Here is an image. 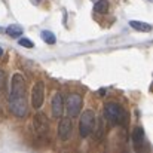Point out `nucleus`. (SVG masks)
<instances>
[{
  "label": "nucleus",
  "instance_id": "obj_7",
  "mask_svg": "<svg viewBox=\"0 0 153 153\" xmlns=\"http://www.w3.org/2000/svg\"><path fill=\"white\" fill-rule=\"evenodd\" d=\"M33 125H34L36 131L40 132V134H46V132L49 131V122H48V119H46V116H45L43 113H37V114L34 116Z\"/></svg>",
  "mask_w": 153,
  "mask_h": 153
},
{
  "label": "nucleus",
  "instance_id": "obj_6",
  "mask_svg": "<svg viewBox=\"0 0 153 153\" xmlns=\"http://www.w3.org/2000/svg\"><path fill=\"white\" fill-rule=\"evenodd\" d=\"M71 129H73L71 117H62L61 122H59V126H58V137H59V140L61 141H67L71 137Z\"/></svg>",
  "mask_w": 153,
  "mask_h": 153
},
{
  "label": "nucleus",
  "instance_id": "obj_5",
  "mask_svg": "<svg viewBox=\"0 0 153 153\" xmlns=\"http://www.w3.org/2000/svg\"><path fill=\"white\" fill-rule=\"evenodd\" d=\"M82 108V97L79 94H70L67 98V111L70 117H77Z\"/></svg>",
  "mask_w": 153,
  "mask_h": 153
},
{
  "label": "nucleus",
  "instance_id": "obj_9",
  "mask_svg": "<svg viewBox=\"0 0 153 153\" xmlns=\"http://www.w3.org/2000/svg\"><path fill=\"white\" fill-rule=\"evenodd\" d=\"M22 27L21 25H18V24H10V25H7L6 27V34L7 36H10V37H13V39H16V37H19L21 34H22Z\"/></svg>",
  "mask_w": 153,
  "mask_h": 153
},
{
  "label": "nucleus",
  "instance_id": "obj_11",
  "mask_svg": "<svg viewBox=\"0 0 153 153\" xmlns=\"http://www.w3.org/2000/svg\"><path fill=\"white\" fill-rule=\"evenodd\" d=\"M129 25L138 31H152V25L147 24V22H143V21H135V19H131L129 21Z\"/></svg>",
  "mask_w": 153,
  "mask_h": 153
},
{
  "label": "nucleus",
  "instance_id": "obj_16",
  "mask_svg": "<svg viewBox=\"0 0 153 153\" xmlns=\"http://www.w3.org/2000/svg\"><path fill=\"white\" fill-rule=\"evenodd\" d=\"M1 55H3V49L0 48V56H1Z\"/></svg>",
  "mask_w": 153,
  "mask_h": 153
},
{
  "label": "nucleus",
  "instance_id": "obj_1",
  "mask_svg": "<svg viewBox=\"0 0 153 153\" xmlns=\"http://www.w3.org/2000/svg\"><path fill=\"white\" fill-rule=\"evenodd\" d=\"M9 108L18 117H24L27 114L25 80H24V77L19 73L13 74V77H12V89H10V97H9Z\"/></svg>",
  "mask_w": 153,
  "mask_h": 153
},
{
  "label": "nucleus",
  "instance_id": "obj_14",
  "mask_svg": "<svg viewBox=\"0 0 153 153\" xmlns=\"http://www.w3.org/2000/svg\"><path fill=\"white\" fill-rule=\"evenodd\" d=\"M19 45L24 46V48H28V49L34 48V43H33L30 39H25V37H21V39H19Z\"/></svg>",
  "mask_w": 153,
  "mask_h": 153
},
{
  "label": "nucleus",
  "instance_id": "obj_13",
  "mask_svg": "<svg viewBox=\"0 0 153 153\" xmlns=\"http://www.w3.org/2000/svg\"><path fill=\"white\" fill-rule=\"evenodd\" d=\"M107 9H108V3H107V0H98V1L94 4V10L98 12V13H105Z\"/></svg>",
  "mask_w": 153,
  "mask_h": 153
},
{
  "label": "nucleus",
  "instance_id": "obj_8",
  "mask_svg": "<svg viewBox=\"0 0 153 153\" xmlns=\"http://www.w3.org/2000/svg\"><path fill=\"white\" fill-rule=\"evenodd\" d=\"M62 110H64V102H62V97L61 94H55L52 97V116L55 119L62 117Z\"/></svg>",
  "mask_w": 153,
  "mask_h": 153
},
{
  "label": "nucleus",
  "instance_id": "obj_12",
  "mask_svg": "<svg viewBox=\"0 0 153 153\" xmlns=\"http://www.w3.org/2000/svg\"><path fill=\"white\" fill-rule=\"evenodd\" d=\"M40 36H42V40H43L45 43H48V45H53V43L56 42L55 34H53V33H51V31H48V30H43Z\"/></svg>",
  "mask_w": 153,
  "mask_h": 153
},
{
  "label": "nucleus",
  "instance_id": "obj_15",
  "mask_svg": "<svg viewBox=\"0 0 153 153\" xmlns=\"http://www.w3.org/2000/svg\"><path fill=\"white\" fill-rule=\"evenodd\" d=\"M98 94H100V95H105V89H104V88L100 89V91H98Z\"/></svg>",
  "mask_w": 153,
  "mask_h": 153
},
{
  "label": "nucleus",
  "instance_id": "obj_3",
  "mask_svg": "<svg viewBox=\"0 0 153 153\" xmlns=\"http://www.w3.org/2000/svg\"><path fill=\"white\" fill-rule=\"evenodd\" d=\"M95 128V113L94 110L88 108L82 113L80 122H79V132L82 137H88Z\"/></svg>",
  "mask_w": 153,
  "mask_h": 153
},
{
  "label": "nucleus",
  "instance_id": "obj_2",
  "mask_svg": "<svg viewBox=\"0 0 153 153\" xmlns=\"http://www.w3.org/2000/svg\"><path fill=\"white\" fill-rule=\"evenodd\" d=\"M104 116L105 119L116 125V123H123L125 122V111L122 110V107L116 102H107L104 105Z\"/></svg>",
  "mask_w": 153,
  "mask_h": 153
},
{
  "label": "nucleus",
  "instance_id": "obj_4",
  "mask_svg": "<svg viewBox=\"0 0 153 153\" xmlns=\"http://www.w3.org/2000/svg\"><path fill=\"white\" fill-rule=\"evenodd\" d=\"M45 100V85L42 80L36 82L31 89V105L34 108H40Z\"/></svg>",
  "mask_w": 153,
  "mask_h": 153
},
{
  "label": "nucleus",
  "instance_id": "obj_10",
  "mask_svg": "<svg viewBox=\"0 0 153 153\" xmlns=\"http://www.w3.org/2000/svg\"><path fill=\"white\" fill-rule=\"evenodd\" d=\"M143 140H144V129L141 126L134 128V131H132V141H134L135 147H138L143 143Z\"/></svg>",
  "mask_w": 153,
  "mask_h": 153
}]
</instances>
